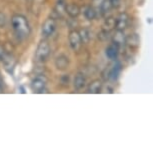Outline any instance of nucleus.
I'll return each instance as SVG.
<instances>
[{
    "mask_svg": "<svg viewBox=\"0 0 153 153\" xmlns=\"http://www.w3.org/2000/svg\"><path fill=\"white\" fill-rule=\"evenodd\" d=\"M13 30L15 31L16 35L20 38L24 39L30 35V26L27 19L22 15H14L11 19Z\"/></svg>",
    "mask_w": 153,
    "mask_h": 153,
    "instance_id": "f257e3e1",
    "label": "nucleus"
},
{
    "mask_svg": "<svg viewBox=\"0 0 153 153\" xmlns=\"http://www.w3.org/2000/svg\"><path fill=\"white\" fill-rule=\"evenodd\" d=\"M50 55V47L49 44L45 41H41L37 46L35 58L38 62H45Z\"/></svg>",
    "mask_w": 153,
    "mask_h": 153,
    "instance_id": "f03ea898",
    "label": "nucleus"
},
{
    "mask_svg": "<svg viewBox=\"0 0 153 153\" xmlns=\"http://www.w3.org/2000/svg\"><path fill=\"white\" fill-rule=\"evenodd\" d=\"M46 82H47V80L44 76L38 75V76L34 77L31 81V88L35 93H42L45 90Z\"/></svg>",
    "mask_w": 153,
    "mask_h": 153,
    "instance_id": "7ed1b4c3",
    "label": "nucleus"
},
{
    "mask_svg": "<svg viewBox=\"0 0 153 153\" xmlns=\"http://www.w3.org/2000/svg\"><path fill=\"white\" fill-rule=\"evenodd\" d=\"M68 40H69V44H70L72 50L73 51H79L80 48H81L82 42H81V38H80L79 32L78 31H71L69 33L68 36Z\"/></svg>",
    "mask_w": 153,
    "mask_h": 153,
    "instance_id": "20e7f679",
    "label": "nucleus"
},
{
    "mask_svg": "<svg viewBox=\"0 0 153 153\" xmlns=\"http://www.w3.org/2000/svg\"><path fill=\"white\" fill-rule=\"evenodd\" d=\"M1 62H2V64H3V67L5 70H6L8 73H12L13 69L15 67V64H16V60L14 59V57L11 56L10 54L4 53L1 58Z\"/></svg>",
    "mask_w": 153,
    "mask_h": 153,
    "instance_id": "39448f33",
    "label": "nucleus"
},
{
    "mask_svg": "<svg viewBox=\"0 0 153 153\" xmlns=\"http://www.w3.org/2000/svg\"><path fill=\"white\" fill-rule=\"evenodd\" d=\"M55 28H56V24H55L54 19H52V18L47 19L42 26V35L44 37H49L53 34Z\"/></svg>",
    "mask_w": 153,
    "mask_h": 153,
    "instance_id": "423d86ee",
    "label": "nucleus"
},
{
    "mask_svg": "<svg viewBox=\"0 0 153 153\" xmlns=\"http://www.w3.org/2000/svg\"><path fill=\"white\" fill-rule=\"evenodd\" d=\"M128 20L129 17L126 13H122L118 16L117 19H115V28L116 30H120V31H124V29L127 27L128 25Z\"/></svg>",
    "mask_w": 153,
    "mask_h": 153,
    "instance_id": "0eeeda50",
    "label": "nucleus"
},
{
    "mask_svg": "<svg viewBox=\"0 0 153 153\" xmlns=\"http://www.w3.org/2000/svg\"><path fill=\"white\" fill-rule=\"evenodd\" d=\"M139 43H140L139 36H138V34L136 33L130 34V35L125 37V44L128 46L129 48L136 49L138 48V46H139Z\"/></svg>",
    "mask_w": 153,
    "mask_h": 153,
    "instance_id": "6e6552de",
    "label": "nucleus"
},
{
    "mask_svg": "<svg viewBox=\"0 0 153 153\" xmlns=\"http://www.w3.org/2000/svg\"><path fill=\"white\" fill-rule=\"evenodd\" d=\"M112 44L117 46L118 48L125 45V35H124L123 31H120V30L116 31V33L112 37Z\"/></svg>",
    "mask_w": 153,
    "mask_h": 153,
    "instance_id": "1a4fd4ad",
    "label": "nucleus"
},
{
    "mask_svg": "<svg viewBox=\"0 0 153 153\" xmlns=\"http://www.w3.org/2000/svg\"><path fill=\"white\" fill-rule=\"evenodd\" d=\"M68 65H69L68 57L63 55V54L59 55L55 60V66L59 70H65V69L68 68Z\"/></svg>",
    "mask_w": 153,
    "mask_h": 153,
    "instance_id": "9d476101",
    "label": "nucleus"
},
{
    "mask_svg": "<svg viewBox=\"0 0 153 153\" xmlns=\"http://www.w3.org/2000/svg\"><path fill=\"white\" fill-rule=\"evenodd\" d=\"M74 88L76 90H81L86 85V78L83 73H78L74 78Z\"/></svg>",
    "mask_w": 153,
    "mask_h": 153,
    "instance_id": "9b49d317",
    "label": "nucleus"
},
{
    "mask_svg": "<svg viewBox=\"0 0 153 153\" xmlns=\"http://www.w3.org/2000/svg\"><path fill=\"white\" fill-rule=\"evenodd\" d=\"M101 89H102V82L99 79L93 80L88 86V93H92V94H98L101 92Z\"/></svg>",
    "mask_w": 153,
    "mask_h": 153,
    "instance_id": "f8f14e48",
    "label": "nucleus"
},
{
    "mask_svg": "<svg viewBox=\"0 0 153 153\" xmlns=\"http://www.w3.org/2000/svg\"><path fill=\"white\" fill-rule=\"evenodd\" d=\"M65 11L69 16L72 18H76L80 14V9L77 5L75 4H68L65 6Z\"/></svg>",
    "mask_w": 153,
    "mask_h": 153,
    "instance_id": "ddd939ff",
    "label": "nucleus"
},
{
    "mask_svg": "<svg viewBox=\"0 0 153 153\" xmlns=\"http://www.w3.org/2000/svg\"><path fill=\"white\" fill-rule=\"evenodd\" d=\"M118 48L117 46H115L114 44H111L109 45L107 48H106V51H105V54L107 56L108 59L110 60H115L117 58L118 56Z\"/></svg>",
    "mask_w": 153,
    "mask_h": 153,
    "instance_id": "4468645a",
    "label": "nucleus"
},
{
    "mask_svg": "<svg viewBox=\"0 0 153 153\" xmlns=\"http://www.w3.org/2000/svg\"><path fill=\"white\" fill-rule=\"evenodd\" d=\"M120 71H121V65L119 63H117V64H115L114 66H112L111 70L109 71L108 77L111 80H116L118 78V76H119Z\"/></svg>",
    "mask_w": 153,
    "mask_h": 153,
    "instance_id": "2eb2a0df",
    "label": "nucleus"
},
{
    "mask_svg": "<svg viewBox=\"0 0 153 153\" xmlns=\"http://www.w3.org/2000/svg\"><path fill=\"white\" fill-rule=\"evenodd\" d=\"M112 8L113 7H112V5H111L110 0H104V1H103L100 5V10H101V13L102 14H105V13L109 12Z\"/></svg>",
    "mask_w": 153,
    "mask_h": 153,
    "instance_id": "dca6fc26",
    "label": "nucleus"
},
{
    "mask_svg": "<svg viewBox=\"0 0 153 153\" xmlns=\"http://www.w3.org/2000/svg\"><path fill=\"white\" fill-rule=\"evenodd\" d=\"M113 28H115V19L114 18H108L106 19V21L103 25V29L107 30L110 32V30H112Z\"/></svg>",
    "mask_w": 153,
    "mask_h": 153,
    "instance_id": "f3484780",
    "label": "nucleus"
},
{
    "mask_svg": "<svg viewBox=\"0 0 153 153\" xmlns=\"http://www.w3.org/2000/svg\"><path fill=\"white\" fill-rule=\"evenodd\" d=\"M79 35H80V38H81V42L86 44V43L89 42L90 40V35H89V32L86 29H83L79 32Z\"/></svg>",
    "mask_w": 153,
    "mask_h": 153,
    "instance_id": "a211bd4d",
    "label": "nucleus"
},
{
    "mask_svg": "<svg viewBox=\"0 0 153 153\" xmlns=\"http://www.w3.org/2000/svg\"><path fill=\"white\" fill-rule=\"evenodd\" d=\"M84 14H85V17L88 20H92L96 17V11H95L93 7H88L84 12Z\"/></svg>",
    "mask_w": 153,
    "mask_h": 153,
    "instance_id": "6ab92c4d",
    "label": "nucleus"
},
{
    "mask_svg": "<svg viewBox=\"0 0 153 153\" xmlns=\"http://www.w3.org/2000/svg\"><path fill=\"white\" fill-rule=\"evenodd\" d=\"M109 33H110L109 31L102 29V31L98 34V38H99L101 41H106V40L109 38Z\"/></svg>",
    "mask_w": 153,
    "mask_h": 153,
    "instance_id": "aec40b11",
    "label": "nucleus"
},
{
    "mask_svg": "<svg viewBox=\"0 0 153 153\" xmlns=\"http://www.w3.org/2000/svg\"><path fill=\"white\" fill-rule=\"evenodd\" d=\"M5 22H6V19H5V15L3 13L0 12V27H3L5 25Z\"/></svg>",
    "mask_w": 153,
    "mask_h": 153,
    "instance_id": "412c9836",
    "label": "nucleus"
},
{
    "mask_svg": "<svg viewBox=\"0 0 153 153\" xmlns=\"http://www.w3.org/2000/svg\"><path fill=\"white\" fill-rule=\"evenodd\" d=\"M4 91V82H3V79H2V76L0 74V93Z\"/></svg>",
    "mask_w": 153,
    "mask_h": 153,
    "instance_id": "4be33fe9",
    "label": "nucleus"
},
{
    "mask_svg": "<svg viewBox=\"0 0 153 153\" xmlns=\"http://www.w3.org/2000/svg\"><path fill=\"white\" fill-rule=\"evenodd\" d=\"M4 49L2 48V46L0 45V61H1V58H2V56H3V54H4Z\"/></svg>",
    "mask_w": 153,
    "mask_h": 153,
    "instance_id": "5701e85b",
    "label": "nucleus"
}]
</instances>
